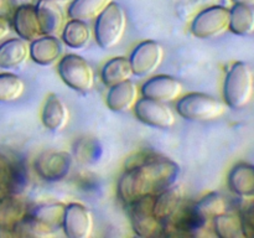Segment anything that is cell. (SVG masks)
<instances>
[{
    "instance_id": "1",
    "label": "cell",
    "mask_w": 254,
    "mask_h": 238,
    "mask_svg": "<svg viewBox=\"0 0 254 238\" xmlns=\"http://www.w3.org/2000/svg\"><path fill=\"white\" fill-rule=\"evenodd\" d=\"M180 166L171 159L149 156L129 165L118 182V196L126 205L156 196L176 182Z\"/></svg>"
},
{
    "instance_id": "2",
    "label": "cell",
    "mask_w": 254,
    "mask_h": 238,
    "mask_svg": "<svg viewBox=\"0 0 254 238\" xmlns=\"http://www.w3.org/2000/svg\"><path fill=\"white\" fill-rule=\"evenodd\" d=\"M253 88V73L250 66L245 62H236L227 72L223 84L226 104L233 109L243 108L250 103Z\"/></svg>"
},
{
    "instance_id": "3",
    "label": "cell",
    "mask_w": 254,
    "mask_h": 238,
    "mask_svg": "<svg viewBox=\"0 0 254 238\" xmlns=\"http://www.w3.org/2000/svg\"><path fill=\"white\" fill-rule=\"evenodd\" d=\"M126 30V11L121 5L113 1L97 17L96 40L102 49L111 50L122 41Z\"/></svg>"
},
{
    "instance_id": "4",
    "label": "cell",
    "mask_w": 254,
    "mask_h": 238,
    "mask_svg": "<svg viewBox=\"0 0 254 238\" xmlns=\"http://www.w3.org/2000/svg\"><path fill=\"white\" fill-rule=\"evenodd\" d=\"M178 112L183 118L192 121H210L226 112V103L206 93H190L179 101Z\"/></svg>"
},
{
    "instance_id": "5",
    "label": "cell",
    "mask_w": 254,
    "mask_h": 238,
    "mask_svg": "<svg viewBox=\"0 0 254 238\" xmlns=\"http://www.w3.org/2000/svg\"><path fill=\"white\" fill-rule=\"evenodd\" d=\"M155 196L139 198L127 205L133 231L139 237L153 238L164 236V225L154 212Z\"/></svg>"
},
{
    "instance_id": "6",
    "label": "cell",
    "mask_w": 254,
    "mask_h": 238,
    "mask_svg": "<svg viewBox=\"0 0 254 238\" xmlns=\"http://www.w3.org/2000/svg\"><path fill=\"white\" fill-rule=\"evenodd\" d=\"M62 81L77 92L87 93L94 87V72L91 64L78 55H66L59 63Z\"/></svg>"
},
{
    "instance_id": "7",
    "label": "cell",
    "mask_w": 254,
    "mask_h": 238,
    "mask_svg": "<svg viewBox=\"0 0 254 238\" xmlns=\"http://www.w3.org/2000/svg\"><path fill=\"white\" fill-rule=\"evenodd\" d=\"M230 30V10L225 6H212L202 10L193 19L191 31L198 39H215Z\"/></svg>"
},
{
    "instance_id": "8",
    "label": "cell",
    "mask_w": 254,
    "mask_h": 238,
    "mask_svg": "<svg viewBox=\"0 0 254 238\" xmlns=\"http://www.w3.org/2000/svg\"><path fill=\"white\" fill-rule=\"evenodd\" d=\"M134 111L139 120L154 128L169 129L174 126L176 121L175 113L171 111L170 107L166 106V103L153 101L145 97L136 102Z\"/></svg>"
},
{
    "instance_id": "9",
    "label": "cell",
    "mask_w": 254,
    "mask_h": 238,
    "mask_svg": "<svg viewBox=\"0 0 254 238\" xmlns=\"http://www.w3.org/2000/svg\"><path fill=\"white\" fill-rule=\"evenodd\" d=\"M72 168V158L66 151L46 150L37 156L35 169L44 180L60 181L66 178Z\"/></svg>"
},
{
    "instance_id": "10",
    "label": "cell",
    "mask_w": 254,
    "mask_h": 238,
    "mask_svg": "<svg viewBox=\"0 0 254 238\" xmlns=\"http://www.w3.org/2000/svg\"><path fill=\"white\" fill-rule=\"evenodd\" d=\"M164 55V49L159 42L149 40L139 44L129 59L134 74L146 77L154 73L163 62Z\"/></svg>"
},
{
    "instance_id": "11",
    "label": "cell",
    "mask_w": 254,
    "mask_h": 238,
    "mask_svg": "<svg viewBox=\"0 0 254 238\" xmlns=\"http://www.w3.org/2000/svg\"><path fill=\"white\" fill-rule=\"evenodd\" d=\"M94 221L91 211L81 203L66 206L62 228L68 238H88L93 231Z\"/></svg>"
},
{
    "instance_id": "12",
    "label": "cell",
    "mask_w": 254,
    "mask_h": 238,
    "mask_svg": "<svg viewBox=\"0 0 254 238\" xmlns=\"http://www.w3.org/2000/svg\"><path fill=\"white\" fill-rule=\"evenodd\" d=\"M181 92H183L181 82L175 77L166 76V74L153 77L141 87L143 97L163 103L176 101L181 96Z\"/></svg>"
},
{
    "instance_id": "13",
    "label": "cell",
    "mask_w": 254,
    "mask_h": 238,
    "mask_svg": "<svg viewBox=\"0 0 254 238\" xmlns=\"http://www.w3.org/2000/svg\"><path fill=\"white\" fill-rule=\"evenodd\" d=\"M25 182L24 169L0 150V198L11 193H19Z\"/></svg>"
},
{
    "instance_id": "14",
    "label": "cell",
    "mask_w": 254,
    "mask_h": 238,
    "mask_svg": "<svg viewBox=\"0 0 254 238\" xmlns=\"http://www.w3.org/2000/svg\"><path fill=\"white\" fill-rule=\"evenodd\" d=\"M185 192L183 187L174 183L169 188L164 190L154 198V212L156 217L165 225L174 215L179 211V208L185 202Z\"/></svg>"
},
{
    "instance_id": "15",
    "label": "cell",
    "mask_w": 254,
    "mask_h": 238,
    "mask_svg": "<svg viewBox=\"0 0 254 238\" xmlns=\"http://www.w3.org/2000/svg\"><path fill=\"white\" fill-rule=\"evenodd\" d=\"M30 213L29 205L19 193H11L0 198V226L14 232L17 223ZM15 235V233H14Z\"/></svg>"
},
{
    "instance_id": "16",
    "label": "cell",
    "mask_w": 254,
    "mask_h": 238,
    "mask_svg": "<svg viewBox=\"0 0 254 238\" xmlns=\"http://www.w3.org/2000/svg\"><path fill=\"white\" fill-rule=\"evenodd\" d=\"M14 29L21 39L26 41H34L37 37L42 36L41 25L37 16L36 6L32 5H21L15 10Z\"/></svg>"
},
{
    "instance_id": "17",
    "label": "cell",
    "mask_w": 254,
    "mask_h": 238,
    "mask_svg": "<svg viewBox=\"0 0 254 238\" xmlns=\"http://www.w3.org/2000/svg\"><path fill=\"white\" fill-rule=\"evenodd\" d=\"M37 16L44 35L57 36L64 27V14L55 0H40L36 6Z\"/></svg>"
},
{
    "instance_id": "18",
    "label": "cell",
    "mask_w": 254,
    "mask_h": 238,
    "mask_svg": "<svg viewBox=\"0 0 254 238\" xmlns=\"http://www.w3.org/2000/svg\"><path fill=\"white\" fill-rule=\"evenodd\" d=\"M62 45L56 36L42 35L30 45V57L36 63L50 66L61 59Z\"/></svg>"
},
{
    "instance_id": "19",
    "label": "cell",
    "mask_w": 254,
    "mask_h": 238,
    "mask_svg": "<svg viewBox=\"0 0 254 238\" xmlns=\"http://www.w3.org/2000/svg\"><path fill=\"white\" fill-rule=\"evenodd\" d=\"M138 96L139 92L136 84L128 79L111 87L107 96V106L113 112L123 113L135 106L138 102Z\"/></svg>"
},
{
    "instance_id": "20",
    "label": "cell",
    "mask_w": 254,
    "mask_h": 238,
    "mask_svg": "<svg viewBox=\"0 0 254 238\" xmlns=\"http://www.w3.org/2000/svg\"><path fill=\"white\" fill-rule=\"evenodd\" d=\"M41 119L51 131L64 130L69 120V112L64 102L57 94H50L45 102Z\"/></svg>"
},
{
    "instance_id": "21",
    "label": "cell",
    "mask_w": 254,
    "mask_h": 238,
    "mask_svg": "<svg viewBox=\"0 0 254 238\" xmlns=\"http://www.w3.org/2000/svg\"><path fill=\"white\" fill-rule=\"evenodd\" d=\"M30 57L29 41L24 39H10L0 45V67L16 68Z\"/></svg>"
},
{
    "instance_id": "22",
    "label": "cell",
    "mask_w": 254,
    "mask_h": 238,
    "mask_svg": "<svg viewBox=\"0 0 254 238\" xmlns=\"http://www.w3.org/2000/svg\"><path fill=\"white\" fill-rule=\"evenodd\" d=\"M228 186L236 195L241 197L254 196V165L240 163L231 170L228 175Z\"/></svg>"
},
{
    "instance_id": "23",
    "label": "cell",
    "mask_w": 254,
    "mask_h": 238,
    "mask_svg": "<svg viewBox=\"0 0 254 238\" xmlns=\"http://www.w3.org/2000/svg\"><path fill=\"white\" fill-rule=\"evenodd\" d=\"M133 74L130 60L127 57H114L104 64L102 69V81L111 88L116 84L130 79Z\"/></svg>"
},
{
    "instance_id": "24",
    "label": "cell",
    "mask_w": 254,
    "mask_h": 238,
    "mask_svg": "<svg viewBox=\"0 0 254 238\" xmlns=\"http://www.w3.org/2000/svg\"><path fill=\"white\" fill-rule=\"evenodd\" d=\"M113 0H73L68 7V16L81 21L96 20Z\"/></svg>"
},
{
    "instance_id": "25",
    "label": "cell",
    "mask_w": 254,
    "mask_h": 238,
    "mask_svg": "<svg viewBox=\"0 0 254 238\" xmlns=\"http://www.w3.org/2000/svg\"><path fill=\"white\" fill-rule=\"evenodd\" d=\"M230 30L240 36L254 32V7L251 5L235 4L230 10Z\"/></svg>"
},
{
    "instance_id": "26",
    "label": "cell",
    "mask_w": 254,
    "mask_h": 238,
    "mask_svg": "<svg viewBox=\"0 0 254 238\" xmlns=\"http://www.w3.org/2000/svg\"><path fill=\"white\" fill-rule=\"evenodd\" d=\"M92 32L87 22L72 19L62 30V39L72 49H83L89 44Z\"/></svg>"
},
{
    "instance_id": "27",
    "label": "cell",
    "mask_w": 254,
    "mask_h": 238,
    "mask_svg": "<svg viewBox=\"0 0 254 238\" xmlns=\"http://www.w3.org/2000/svg\"><path fill=\"white\" fill-rule=\"evenodd\" d=\"M193 206H195V210L197 211L198 215L206 222H208L210 220H215L217 216L222 215L227 210L225 198L217 192H211L203 196L200 201L193 202Z\"/></svg>"
},
{
    "instance_id": "28",
    "label": "cell",
    "mask_w": 254,
    "mask_h": 238,
    "mask_svg": "<svg viewBox=\"0 0 254 238\" xmlns=\"http://www.w3.org/2000/svg\"><path fill=\"white\" fill-rule=\"evenodd\" d=\"M25 83L19 76L14 73H0V103L15 102L22 96Z\"/></svg>"
},
{
    "instance_id": "29",
    "label": "cell",
    "mask_w": 254,
    "mask_h": 238,
    "mask_svg": "<svg viewBox=\"0 0 254 238\" xmlns=\"http://www.w3.org/2000/svg\"><path fill=\"white\" fill-rule=\"evenodd\" d=\"M216 235L221 238L245 237L241 217L230 213H222L215 218Z\"/></svg>"
},
{
    "instance_id": "30",
    "label": "cell",
    "mask_w": 254,
    "mask_h": 238,
    "mask_svg": "<svg viewBox=\"0 0 254 238\" xmlns=\"http://www.w3.org/2000/svg\"><path fill=\"white\" fill-rule=\"evenodd\" d=\"M241 221L245 237H254V202L243 210Z\"/></svg>"
},
{
    "instance_id": "31",
    "label": "cell",
    "mask_w": 254,
    "mask_h": 238,
    "mask_svg": "<svg viewBox=\"0 0 254 238\" xmlns=\"http://www.w3.org/2000/svg\"><path fill=\"white\" fill-rule=\"evenodd\" d=\"M10 34V22L4 15H0V41L7 37Z\"/></svg>"
},
{
    "instance_id": "32",
    "label": "cell",
    "mask_w": 254,
    "mask_h": 238,
    "mask_svg": "<svg viewBox=\"0 0 254 238\" xmlns=\"http://www.w3.org/2000/svg\"><path fill=\"white\" fill-rule=\"evenodd\" d=\"M7 4H9V0H0V15H4V12L7 11L6 9L9 7Z\"/></svg>"
},
{
    "instance_id": "33",
    "label": "cell",
    "mask_w": 254,
    "mask_h": 238,
    "mask_svg": "<svg viewBox=\"0 0 254 238\" xmlns=\"http://www.w3.org/2000/svg\"><path fill=\"white\" fill-rule=\"evenodd\" d=\"M235 4H243V5H251L254 6V0H232Z\"/></svg>"
},
{
    "instance_id": "34",
    "label": "cell",
    "mask_w": 254,
    "mask_h": 238,
    "mask_svg": "<svg viewBox=\"0 0 254 238\" xmlns=\"http://www.w3.org/2000/svg\"><path fill=\"white\" fill-rule=\"evenodd\" d=\"M55 1H57V2H59V1H68V0H55Z\"/></svg>"
}]
</instances>
